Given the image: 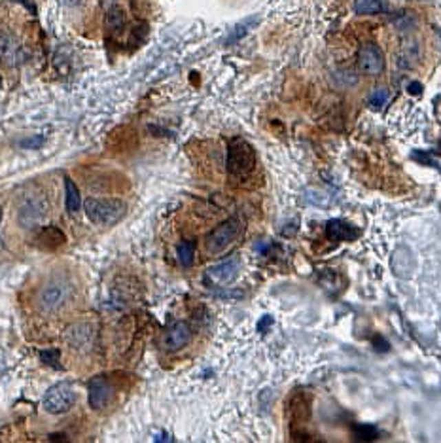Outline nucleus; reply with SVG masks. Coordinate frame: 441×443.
I'll return each instance as SVG.
<instances>
[{
  "label": "nucleus",
  "mask_w": 441,
  "mask_h": 443,
  "mask_svg": "<svg viewBox=\"0 0 441 443\" xmlns=\"http://www.w3.org/2000/svg\"><path fill=\"white\" fill-rule=\"evenodd\" d=\"M67 6H78V4H82V0H63Z\"/></svg>",
  "instance_id": "28"
},
{
  "label": "nucleus",
  "mask_w": 441,
  "mask_h": 443,
  "mask_svg": "<svg viewBox=\"0 0 441 443\" xmlns=\"http://www.w3.org/2000/svg\"><path fill=\"white\" fill-rule=\"evenodd\" d=\"M57 356H59V352L57 351L42 352V360H46L47 364H52V366H57V364H55V362H57Z\"/></svg>",
  "instance_id": "24"
},
{
  "label": "nucleus",
  "mask_w": 441,
  "mask_h": 443,
  "mask_svg": "<svg viewBox=\"0 0 441 443\" xmlns=\"http://www.w3.org/2000/svg\"><path fill=\"white\" fill-rule=\"evenodd\" d=\"M243 233V222L241 218H228L222 222L220 226H216L205 239V248L208 254H220L224 252L229 245H233L239 235Z\"/></svg>",
  "instance_id": "3"
},
{
  "label": "nucleus",
  "mask_w": 441,
  "mask_h": 443,
  "mask_svg": "<svg viewBox=\"0 0 441 443\" xmlns=\"http://www.w3.org/2000/svg\"><path fill=\"white\" fill-rule=\"evenodd\" d=\"M42 142H44V138L36 137L34 140H25L23 146H25V148H29V146H31V148H39V146L42 144Z\"/></svg>",
  "instance_id": "26"
},
{
  "label": "nucleus",
  "mask_w": 441,
  "mask_h": 443,
  "mask_svg": "<svg viewBox=\"0 0 441 443\" xmlns=\"http://www.w3.org/2000/svg\"><path fill=\"white\" fill-rule=\"evenodd\" d=\"M92 328L87 326V324H76V326H72L69 329V334H67V339H69V343L74 347V349H84L87 345L92 343Z\"/></svg>",
  "instance_id": "15"
},
{
  "label": "nucleus",
  "mask_w": 441,
  "mask_h": 443,
  "mask_svg": "<svg viewBox=\"0 0 441 443\" xmlns=\"http://www.w3.org/2000/svg\"><path fill=\"white\" fill-rule=\"evenodd\" d=\"M0 218H2V208H0Z\"/></svg>",
  "instance_id": "31"
},
{
  "label": "nucleus",
  "mask_w": 441,
  "mask_h": 443,
  "mask_svg": "<svg viewBox=\"0 0 441 443\" xmlns=\"http://www.w3.org/2000/svg\"><path fill=\"white\" fill-rule=\"evenodd\" d=\"M65 193H67V210H69L70 214H76L78 210H80V205H82V199H80L78 186L69 176L65 178Z\"/></svg>",
  "instance_id": "16"
},
{
  "label": "nucleus",
  "mask_w": 441,
  "mask_h": 443,
  "mask_svg": "<svg viewBox=\"0 0 441 443\" xmlns=\"http://www.w3.org/2000/svg\"><path fill=\"white\" fill-rule=\"evenodd\" d=\"M420 89H422V85L418 84V82H413V84L407 87V91L413 93V95H418V93H420Z\"/></svg>",
  "instance_id": "27"
},
{
  "label": "nucleus",
  "mask_w": 441,
  "mask_h": 443,
  "mask_svg": "<svg viewBox=\"0 0 441 443\" xmlns=\"http://www.w3.org/2000/svg\"><path fill=\"white\" fill-rule=\"evenodd\" d=\"M114 396V387L107 375H95L89 381V407L95 411H103L107 409L108 404L112 402Z\"/></svg>",
  "instance_id": "6"
},
{
  "label": "nucleus",
  "mask_w": 441,
  "mask_h": 443,
  "mask_svg": "<svg viewBox=\"0 0 441 443\" xmlns=\"http://www.w3.org/2000/svg\"><path fill=\"white\" fill-rule=\"evenodd\" d=\"M387 8V0H356L354 10L360 16H373Z\"/></svg>",
  "instance_id": "17"
},
{
  "label": "nucleus",
  "mask_w": 441,
  "mask_h": 443,
  "mask_svg": "<svg viewBox=\"0 0 441 443\" xmlns=\"http://www.w3.org/2000/svg\"><path fill=\"white\" fill-rule=\"evenodd\" d=\"M47 214V206H44V203L40 201H29L27 205L21 206L19 210V222L23 224L25 228H32L40 222L44 220V216Z\"/></svg>",
  "instance_id": "13"
},
{
  "label": "nucleus",
  "mask_w": 441,
  "mask_h": 443,
  "mask_svg": "<svg viewBox=\"0 0 441 443\" xmlns=\"http://www.w3.org/2000/svg\"><path fill=\"white\" fill-rule=\"evenodd\" d=\"M74 400H76V392L72 389V385L67 381H61L50 387L44 396V409L52 415H61V413H67L74 405Z\"/></svg>",
  "instance_id": "5"
},
{
  "label": "nucleus",
  "mask_w": 441,
  "mask_h": 443,
  "mask_svg": "<svg viewBox=\"0 0 441 443\" xmlns=\"http://www.w3.org/2000/svg\"><path fill=\"white\" fill-rule=\"evenodd\" d=\"M256 250H258L259 254H263L267 250V245L266 243H258V245H256Z\"/></svg>",
  "instance_id": "29"
},
{
  "label": "nucleus",
  "mask_w": 441,
  "mask_h": 443,
  "mask_svg": "<svg viewBox=\"0 0 441 443\" xmlns=\"http://www.w3.org/2000/svg\"><path fill=\"white\" fill-rule=\"evenodd\" d=\"M335 78H343V82H339L341 87H350V85L356 84V76H354V70L345 69L339 70V72H335Z\"/></svg>",
  "instance_id": "23"
},
{
  "label": "nucleus",
  "mask_w": 441,
  "mask_h": 443,
  "mask_svg": "<svg viewBox=\"0 0 441 443\" xmlns=\"http://www.w3.org/2000/svg\"><path fill=\"white\" fill-rule=\"evenodd\" d=\"M256 167V152L244 138L231 140L228 148V171L233 176H246Z\"/></svg>",
  "instance_id": "4"
},
{
  "label": "nucleus",
  "mask_w": 441,
  "mask_h": 443,
  "mask_svg": "<svg viewBox=\"0 0 441 443\" xmlns=\"http://www.w3.org/2000/svg\"><path fill=\"white\" fill-rule=\"evenodd\" d=\"M74 294H76V288L70 279L65 275H54L40 286L34 303L39 307L40 313L55 314L72 303Z\"/></svg>",
  "instance_id": "1"
},
{
  "label": "nucleus",
  "mask_w": 441,
  "mask_h": 443,
  "mask_svg": "<svg viewBox=\"0 0 441 443\" xmlns=\"http://www.w3.org/2000/svg\"><path fill=\"white\" fill-rule=\"evenodd\" d=\"M65 243H67V235L59 228H55V226L42 228L39 231V235H36V245L40 248H44V250H55V248H59Z\"/></svg>",
  "instance_id": "12"
},
{
  "label": "nucleus",
  "mask_w": 441,
  "mask_h": 443,
  "mask_svg": "<svg viewBox=\"0 0 441 443\" xmlns=\"http://www.w3.org/2000/svg\"><path fill=\"white\" fill-rule=\"evenodd\" d=\"M241 268H243V261L239 256H231L226 261H222L218 266H213V268L206 271V281H213L214 284H229L235 281L239 273H241Z\"/></svg>",
  "instance_id": "9"
},
{
  "label": "nucleus",
  "mask_w": 441,
  "mask_h": 443,
  "mask_svg": "<svg viewBox=\"0 0 441 443\" xmlns=\"http://www.w3.org/2000/svg\"><path fill=\"white\" fill-rule=\"evenodd\" d=\"M0 89H2V78H0Z\"/></svg>",
  "instance_id": "30"
},
{
  "label": "nucleus",
  "mask_w": 441,
  "mask_h": 443,
  "mask_svg": "<svg viewBox=\"0 0 441 443\" xmlns=\"http://www.w3.org/2000/svg\"><path fill=\"white\" fill-rule=\"evenodd\" d=\"M354 434H356L358 440H377V428L375 426H367V424H354Z\"/></svg>",
  "instance_id": "22"
},
{
  "label": "nucleus",
  "mask_w": 441,
  "mask_h": 443,
  "mask_svg": "<svg viewBox=\"0 0 441 443\" xmlns=\"http://www.w3.org/2000/svg\"><path fill=\"white\" fill-rule=\"evenodd\" d=\"M390 99V93L385 87H377L375 91L369 95V107L372 108H383Z\"/></svg>",
  "instance_id": "20"
},
{
  "label": "nucleus",
  "mask_w": 441,
  "mask_h": 443,
  "mask_svg": "<svg viewBox=\"0 0 441 443\" xmlns=\"http://www.w3.org/2000/svg\"><path fill=\"white\" fill-rule=\"evenodd\" d=\"M195 241H182L178 248H176V252H178V261L182 263L184 268H190L191 263H193V256H195Z\"/></svg>",
  "instance_id": "19"
},
{
  "label": "nucleus",
  "mask_w": 441,
  "mask_h": 443,
  "mask_svg": "<svg viewBox=\"0 0 441 443\" xmlns=\"http://www.w3.org/2000/svg\"><path fill=\"white\" fill-rule=\"evenodd\" d=\"M413 268H415L413 254H411L407 248H398L394 256H392V269L396 271V275H400V277L411 275Z\"/></svg>",
  "instance_id": "14"
},
{
  "label": "nucleus",
  "mask_w": 441,
  "mask_h": 443,
  "mask_svg": "<svg viewBox=\"0 0 441 443\" xmlns=\"http://www.w3.org/2000/svg\"><path fill=\"white\" fill-rule=\"evenodd\" d=\"M258 23V17H252V19H246L244 23L237 25L235 31H233V34H231V39H229V42H235V40H241L246 34V32L250 31L254 25Z\"/></svg>",
  "instance_id": "21"
},
{
  "label": "nucleus",
  "mask_w": 441,
  "mask_h": 443,
  "mask_svg": "<svg viewBox=\"0 0 441 443\" xmlns=\"http://www.w3.org/2000/svg\"><path fill=\"white\" fill-rule=\"evenodd\" d=\"M107 27L110 32H122L125 27V12L120 6H112L107 14Z\"/></svg>",
  "instance_id": "18"
},
{
  "label": "nucleus",
  "mask_w": 441,
  "mask_h": 443,
  "mask_svg": "<svg viewBox=\"0 0 441 443\" xmlns=\"http://www.w3.org/2000/svg\"><path fill=\"white\" fill-rule=\"evenodd\" d=\"M326 237L330 241H335V243L354 241V239L360 237V230L343 220H330L326 226Z\"/></svg>",
  "instance_id": "11"
},
{
  "label": "nucleus",
  "mask_w": 441,
  "mask_h": 443,
  "mask_svg": "<svg viewBox=\"0 0 441 443\" xmlns=\"http://www.w3.org/2000/svg\"><path fill=\"white\" fill-rule=\"evenodd\" d=\"M84 210L87 218L97 226H114L127 213V205L122 199L89 197L85 199Z\"/></svg>",
  "instance_id": "2"
},
{
  "label": "nucleus",
  "mask_w": 441,
  "mask_h": 443,
  "mask_svg": "<svg viewBox=\"0 0 441 443\" xmlns=\"http://www.w3.org/2000/svg\"><path fill=\"white\" fill-rule=\"evenodd\" d=\"M191 337H193V332L186 322H175L163 337V349L169 352L180 351L191 343Z\"/></svg>",
  "instance_id": "10"
},
{
  "label": "nucleus",
  "mask_w": 441,
  "mask_h": 443,
  "mask_svg": "<svg viewBox=\"0 0 441 443\" xmlns=\"http://www.w3.org/2000/svg\"><path fill=\"white\" fill-rule=\"evenodd\" d=\"M27 61L23 44L8 32H0V63L6 67H19Z\"/></svg>",
  "instance_id": "7"
},
{
  "label": "nucleus",
  "mask_w": 441,
  "mask_h": 443,
  "mask_svg": "<svg viewBox=\"0 0 441 443\" xmlns=\"http://www.w3.org/2000/svg\"><path fill=\"white\" fill-rule=\"evenodd\" d=\"M271 324H273V318H271V316H263V318H261V322L258 324V329L259 332H266V329L269 328Z\"/></svg>",
  "instance_id": "25"
},
{
  "label": "nucleus",
  "mask_w": 441,
  "mask_h": 443,
  "mask_svg": "<svg viewBox=\"0 0 441 443\" xmlns=\"http://www.w3.org/2000/svg\"><path fill=\"white\" fill-rule=\"evenodd\" d=\"M358 67L367 76H379L385 70V55L383 50L375 44H364L358 52Z\"/></svg>",
  "instance_id": "8"
}]
</instances>
